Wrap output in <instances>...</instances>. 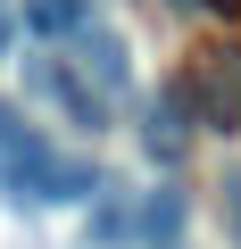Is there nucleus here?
<instances>
[{
	"label": "nucleus",
	"mask_w": 241,
	"mask_h": 249,
	"mask_svg": "<svg viewBox=\"0 0 241 249\" xmlns=\"http://www.w3.org/2000/svg\"><path fill=\"white\" fill-rule=\"evenodd\" d=\"M25 25H34L42 42H75V34L92 25V0H25Z\"/></svg>",
	"instance_id": "nucleus-3"
},
{
	"label": "nucleus",
	"mask_w": 241,
	"mask_h": 249,
	"mask_svg": "<svg viewBox=\"0 0 241 249\" xmlns=\"http://www.w3.org/2000/svg\"><path fill=\"white\" fill-rule=\"evenodd\" d=\"M75 50H83V67H92V83L100 91H133V50H125V34H108L100 17L75 34Z\"/></svg>",
	"instance_id": "nucleus-2"
},
{
	"label": "nucleus",
	"mask_w": 241,
	"mask_h": 249,
	"mask_svg": "<svg viewBox=\"0 0 241 249\" xmlns=\"http://www.w3.org/2000/svg\"><path fill=\"white\" fill-rule=\"evenodd\" d=\"M25 83H34V100L67 108L83 133H108V91H100L92 75H75V58H34V67H25Z\"/></svg>",
	"instance_id": "nucleus-1"
},
{
	"label": "nucleus",
	"mask_w": 241,
	"mask_h": 249,
	"mask_svg": "<svg viewBox=\"0 0 241 249\" xmlns=\"http://www.w3.org/2000/svg\"><path fill=\"white\" fill-rule=\"evenodd\" d=\"M133 232H142V241H175V232H183V191H150V199L133 208Z\"/></svg>",
	"instance_id": "nucleus-4"
},
{
	"label": "nucleus",
	"mask_w": 241,
	"mask_h": 249,
	"mask_svg": "<svg viewBox=\"0 0 241 249\" xmlns=\"http://www.w3.org/2000/svg\"><path fill=\"white\" fill-rule=\"evenodd\" d=\"M216 191H224V224H233V249H241V166H224Z\"/></svg>",
	"instance_id": "nucleus-5"
},
{
	"label": "nucleus",
	"mask_w": 241,
	"mask_h": 249,
	"mask_svg": "<svg viewBox=\"0 0 241 249\" xmlns=\"http://www.w3.org/2000/svg\"><path fill=\"white\" fill-rule=\"evenodd\" d=\"M208 9H216V17H233V9H241V0H208Z\"/></svg>",
	"instance_id": "nucleus-6"
}]
</instances>
